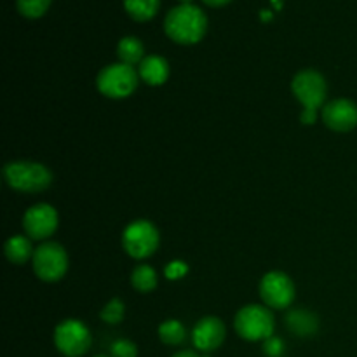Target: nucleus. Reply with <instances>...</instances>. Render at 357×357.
Listing matches in <instances>:
<instances>
[{"instance_id":"nucleus-1","label":"nucleus","mask_w":357,"mask_h":357,"mask_svg":"<svg viewBox=\"0 0 357 357\" xmlns=\"http://www.w3.org/2000/svg\"><path fill=\"white\" fill-rule=\"evenodd\" d=\"M208 30V17L194 3H180L166 14L164 31L176 44L190 45L202 40Z\"/></svg>"},{"instance_id":"nucleus-2","label":"nucleus","mask_w":357,"mask_h":357,"mask_svg":"<svg viewBox=\"0 0 357 357\" xmlns=\"http://www.w3.org/2000/svg\"><path fill=\"white\" fill-rule=\"evenodd\" d=\"M291 91L303 107L300 121L305 126H312L317 121V110L324 103L328 94L326 79L316 70H302L293 77Z\"/></svg>"},{"instance_id":"nucleus-3","label":"nucleus","mask_w":357,"mask_h":357,"mask_svg":"<svg viewBox=\"0 0 357 357\" xmlns=\"http://www.w3.org/2000/svg\"><path fill=\"white\" fill-rule=\"evenodd\" d=\"M3 178L10 188L24 194H37L51 187L52 173L40 162L14 160L3 166Z\"/></svg>"},{"instance_id":"nucleus-4","label":"nucleus","mask_w":357,"mask_h":357,"mask_svg":"<svg viewBox=\"0 0 357 357\" xmlns=\"http://www.w3.org/2000/svg\"><path fill=\"white\" fill-rule=\"evenodd\" d=\"M237 335L248 342H265L274 337L275 321L267 305H244L234 319Z\"/></svg>"},{"instance_id":"nucleus-5","label":"nucleus","mask_w":357,"mask_h":357,"mask_svg":"<svg viewBox=\"0 0 357 357\" xmlns=\"http://www.w3.org/2000/svg\"><path fill=\"white\" fill-rule=\"evenodd\" d=\"M139 73L135 66L126 63H112L107 65L96 77V87L103 96L112 100H124L131 96L138 87Z\"/></svg>"},{"instance_id":"nucleus-6","label":"nucleus","mask_w":357,"mask_h":357,"mask_svg":"<svg viewBox=\"0 0 357 357\" xmlns=\"http://www.w3.org/2000/svg\"><path fill=\"white\" fill-rule=\"evenodd\" d=\"M160 243L159 230L149 220H136L126 227L122 234V246L126 253L136 260L152 257Z\"/></svg>"},{"instance_id":"nucleus-7","label":"nucleus","mask_w":357,"mask_h":357,"mask_svg":"<svg viewBox=\"0 0 357 357\" xmlns=\"http://www.w3.org/2000/svg\"><path fill=\"white\" fill-rule=\"evenodd\" d=\"M33 272L40 281L56 282L65 278L68 271V255L65 248L58 243H42L35 248L33 258H31Z\"/></svg>"},{"instance_id":"nucleus-8","label":"nucleus","mask_w":357,"mask_h":357,"mask_svg":"<svg viewBox=\"0 0 357 357\" xmlns=\"http://www.w3.org/2000/svg\"><path fill=\"white\" fill-rule=\"evenodd\" d=\"M93 338L89 330L79 319H65L54 330V345L63 356L80 357L91 349Z\"/></svg>"},{"instance_id":"nucleus-9","label":"nucleus","mask_w":357,"mask_h":357,"mask_svg":"<svg viewBox=\"0 0 357 357\" xmlns=\"http://www.w3.org/2000/svg\"><path fill=\"white\" fill-rule=\"evenodd\" d=\"M260 296L268 309H288L295 300V284L288 274L272 271L261 278Z\"/></svg>"},{"instance_id":"nucleus-10","label":"nucleus","mask_w":357,"mask_h":357,"mask_svg":"<svg viewBox=\"0 0 357 357\" xmlns=\"http://www.w3.org/2000/svg\"><path fill=\"white\" fill-rule=\"evenodd\" d=\"M59 223L58 211L51 204H35L24 213L23 229L30 239L44 241L56 232Z\"/></svg>"},{"instance_id":"nucleus-11","label":"nucleus","mask_w":357,"mask_h":357,"mask_svg":"<svg viewBox=\"0 0 357 357\" xmlns=\"http://www.w3.org/2000/svg\"><path fill=\"white\" fill-rule=\"evenodd\" d=\"M323 122L331 131H352L357 128V105L347 98H338V100L330 101L323 108Z\"/></svg>"},{"instance_id":"nucleus-12","label":"nucleus","mask_w":357,"mask_h":357,"mask_svg":"<svg viewBox=\"0 0 357 357\" xmlns=\"http://www.w3.org/2000/svg\"><path fill=\"white\" fill-rule=\"evenodd\" d=\"M227 337L225 324L220 317L208 316L202 317L197 324H195L194 331H192V342H194L195 349L201 352H213L223 344Z\"/></svg>"},{"instance_id":"nucleus-13","label":"nucleus","mask_w":357,"mask_h":357,"mask_svg":"<svg viewBox=\"0 0 357 357\" xmlns=\"http://www.w3.org/2000/svg\"><path fill=\"white\" fill-rule=\"evenodd\" d=\"M138 73L139 79L149 86H162L169 77V63L162 56H145V59L139 63Z\"/></svg>"},{"instance_id":"nucleus-14","label":"nucleus","mask_w":357,"mask_h":357,"mask_svg":"<svg viewBox=\"0 0 357 357\" xmlns=\"http://www.w3.org/2000/svg\"><path fill=\"white\" fill-rule=\"evenodd\" d=\"M3 253H6L7 260L10 264L16 265H23L26 264L30 258H33L35 250L31 248V241L30 237L24 236H13L3 246Z\"/></svg>"},{"instance_id":"nucleus-15","label":"nucleus","mask_w":357,"mask_h":357,"mask_svg":"<svg viewBox=\"0 0 357 357\" xmlns=\"http://www.w3.org/2000/svg\"><path fill=\"white\" fill-rule=\"evenodd\" d=\"M117 56L121 63H126V65H139L145 59V47L139 38L129 35V37H122L119 40Z\"/></svg>"},{"instance_id":"nucleus-16","label":"nucleus","mask_w":357,"mask_h":357,"mask_svg":"<svg viewBox=\"0 0 357 357\" xmlns=\"http://www.w3.org/2000/svg\"><path fill=\"white\" fill-rule=\"evenodd\" d=\"M286 326L298 337H309V335L316 333L317 317L312 312L295 310V312H289L288 317H286Z\"/></svg>"},{"instance_id":"nucleus-17","label":"nucleus","mask_w":357,"mask_h":357,"mask_svg":"<svg viewBox=\"0 0 357 357\" xmlns=\"http://www.w3.org/2000/svg\"><path fill=\"white\" fill-rule=\"evenodd\" d=\"M160 0H124L126 13L136 21H149L157 14Z\"/></svg>"},{"instance_id":"nucleus-18","label":"nucleus","mask_w":357,"mask_h":357,"mask_svg":"<svg viewBox=\"0 0 357 357\" xmlns=\"http://www.w3.org/2000/svg\"><path fill=\"white\" fill-rule=\"evenodd\" d=\"M131 284L139 293L153 291L157 288V272L150 265H138L131 274Z\"/></svg>"},{"instance_id":"nucleus-19","label":"nucleus","mask_w":357,"mask_h":357,"mask_svg":"<svg viewBox=\"0 0 357 357\" xmlns=\"http://www.w3.org/2000/svg\"><path fill=\"white\" fill-rule=\"evenodd\" d=\"M159 338L166 345H180L187 338V330L180 321L167 319L159 326Z\"/></svg>"},{"instance_id":"nucleus-20","label":"nucleus","mask_w":357,"mask_h":357,"mask_svg":"<svg viewBox=\"0 0 357 357\" xmlns=\"http://www.w3.org/2000/svg\"><path fill=\"white\" fill-rule=\"evenodd\" d=\"M17 10L28 20H37L47 13L51 0H16Z\"/></svg>"},{"instance_id":"nucleus-21","label":"nucleus","mask_w":357,"mask_h":357,"mask_svg":"<svg viewBox=\"0 0 357 357\" xmlns=\"http://www.w3.org/2000/svg\"><path fill=\"white\" fill-rule=\"evenodd\" d=\"M124 303H122L121 298H112L107 305L101 309L100 317L107 324H119L124 317Z\"/></svg>"},{"instance_id":"nucleus-22","label":"nucleus","mask_w":357,"mask_h":357,"mask_svg":"<svg viewBox=\"0 0 357 357\" xmlns=\"http://www.w3.org/2000/svg\"><path fill=\"white\" fill-rule=\"evenodd\" d=\"M138 356V347L135 342L128 340V338H119L112 344L110 357H136Z\"/></svg>"},{"instance_id":"nucleus-23","label":"nucleus","mask_w":357,"mask_h":357,"mask_svg":"<svg viewBox=\"0 0 357 357\" xmlns=\"http://www.w3.org/2000/svg\"><path fill=\"white\" fill-rule=\"evenodd\" d=\"M188 272V267L185 261L174 260L171 261L166 267V278L171 279V281H176V279H181Z\"/></svg>"},{"instance_id":"nucleus-24","label":"nucleus","mask_w":357,"mask_h":357,"mask_svg":"<svg viewBox=\"0 0 357 357\" xmlns=\"http://www.w3.org/2000/svg\"><path fill=\"white\" fill-rule=\"evenodd\" d=\"M264 352L268 357H279L284 352V344H282L281 338L271 337L268 340H265L264 344Z\"/></svg>"},{"instance_id":"nucleus-25","label":"nucleus","mask_w":357,"mask_h":357,"mask_svg":"<svg viewBox=\"0 0 357 357\" xmlns=\"http://www.w3.org/2000/svg\"><path fill=\"white\" fill-rule=\"evenodd\" d=\"M204 3H208V6L211 7H220V6H225V3H229L230 0H202Z\"/></svg>"},{"instance_id":"nucleus-26","label":"nucleus","mask_w":357,"mask_h":357,"mask_svg":"<svg viewBox=\"0 0 357 357\" xmlns=\"http://www.w3.org/2000/svg\"><path fill=\"white\" fill-rule=\"evenodd\" d=\"M173 357H201L199 354H195L194 351H181L178 354H174Z\"/></svg>"},{"instance_id":"nucleus-27","label":"nucleus","mask_w":357,"mask_h":357,"mask_svg":"<svg viewBox=\"0 0 357 357\" xmlns=\"http://www.w3.org/2000/svg\"><path fill=\"white\" fill-rule=\"evenodd\" d=\"M181 3H192V0H180Z\"/></svg>"},{"instance_id":"nucleus-28","label":"nucleus","mask_w":357,"mask_h":357,"mask_svg":"<svg viewBox=\"0 0 357 357\" xmlns=\"http://www.w3.org/2000/svg\"><path fill=\"white\" fill-rule=\"evenodd\" d=\"M94 357H110V356H103V354H101V356H94Z\"/></svg>"}]
</instances>
